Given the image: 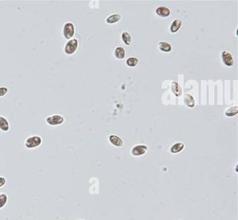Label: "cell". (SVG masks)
Wrapping results in <instances>:
<instances>
[{
	"instance_id": "19",
	"label": "cell",
	"mask_w": 238,
	"mask_h": 220,
	"mask_svg": "<svg viewBox=\"0 0 238 220\" xmlns=\"http://www.w3.org/2000/svg\"><path fill=\"white\" fill-rule=\"evenodd\" d=\"M138 59L135 57H130L127 60V64L129 66H135L137 65Z\"/></svg>"
},
{
	"instance_id": "5",
	"label": "cell",
	"mask_w": 238,
	"mask_h": 220,
	"mask_svg": "<svg viewBox=\"0 0 238 220\" xmlns=\"http://www.w3.org/2000/svg\"><path fill=\"white\" fill-rule=\"evenodd\" d=\"M147 151V147L145 145H137L132 150V154L134 156H141L145 154Z\"/></svg>"
},
{
	"instance_id": "16",
	"label": "cell",
	"mask_w": 238,
	"mask_h": 220,
	"mask_svg": "<svg viewBox=\"0 0 238 220\" xmlns=\"http://www.w3.org/2000/svg\"><path fill=\"white\" fill-rule=\"evenodd\" d=\"M122 40L124 42V44L126 45H129L132 42V37L127 32H124L122 33Z\"/></svg>"
},
{
	"instance_id": "4",
	"label": "cell",
	"mask_w": 238,
	"mask_h": 220,
	"mask_svg": "<svg viewBox=\"0 0 238 220\" xmlns=\"http://www.w3.org/2000/svg\"><path fill=\"white\" fill-rule=\"evenodd\" d=\"M46 121L50 125L56 126L59 125V124H62L64 122V118L61 115L55 114L48 117L46 119Z\"/></svg>"
},
{
	"instance_id": "2",
	"label": "cell",
	"mask_w": 238,
	"mask_h": 220,
	"mask_svg": "<svg viewBox=\"0 0 238 220\" xmlns=\"http://www.w3.org/2000/svg\"><path fill=\"white\" fill-rule=\"evenodd\" d=\"M77 47H78V41L77 39H70L67 42L64 47V52L67 55H72L76 52Z\"/></svg>"
},
{
	"instance_id": "20",
	"label": "cell",
	"mask_w": 238,
	"mask_h": 220,
	"mask_svg": "<svg viewBox=\"0 0 238 220\" xmlns=\"http://www.w3.org/2000/svg\"><path fill=\"white\" fill-rule=\"evenodd\" d=\"M7 196L6 194H0V209L2 208L7 204Z\"/></svg>"
},
{
	"instance_id": "11",
	"label": "cell",
	"mask_w": 238,
	"mask_h": 220,
	"mask_svg": "<svg viewBox=\"0 0 238 220\" xmlns=\"http://www.w3.org/2000/svg\"><path fill=\"white\" fill-rule=\"evenodd\" d=\"M185 147V145L183 143H181V142H178V143H176L175 145H174L171 147V152L172 154H177V153H179Z\"/></svg>"
},
{
	"instance_id": "7",
	"label": "cell",
	"mask_w": 238,
	"mask_h": 220,
	"mask_svg": "<svg viewBox=\"0 0 238 220\" xmlns=\"http://www.w3.org/2000/svg\"><path fill=\"white\" fill-rule=\"evenodd\" d=\"M109 141L113 145L116 146V147H122L123 146V141L121 138L117 136V135L112 134L109 136Z\"/></svg>"
},
{
	"instance_id": "22",
	"label": "cell",
	"mask_w": 238,
	"mask_h": 220,
	"mask_svg": "<svg viewBox=\"0 0 238 220\" xmlns=\"http://www.w3.org/2000/svg\"><path fill=\"white\" fill-rule=\"evenodd\" d=\"M5 183H6V179L4 177H1L0 176V187H3L5 185Z\"/></svg>"
},
{
	"instance_id": "8",
	"label": "cell",
	"mask_w": 238,
	"mask_h": 220,
	"mask_svg": "<svg viewBox=\"0 0 238 220\" xmlns=\"http://www.w3.org/2000/svg\"><path fill=\"white\" fill-rule=\"evenodd\" d=\"M156 13L157 15L160 16V17H167L170 14V11H169L168 8H167L165 7H160L158 8H157Z\"/></svg>"
},
{
	"instance_id": "12",
	"label": "cell",
	"mask_w": 238,
	"mask_h": 220,
	"mask_svg": "<svg viewBox=\"0 0 238 220\" xmlns=\"http://www.w3.org/2000/svg\"><path fill=\"white\" fill-rule=\"evenodd\" d=\"M185 103L186 104V105L187 106V107L192 108L194 107L195 102H194V98L192 97V95L189 94H187L185 97Z\"/></svg>"
},
{
	"instance_id": "10",
	"label": "cell",
	"mask_w": 238,
	"mask_h": 220,
	"mask_svg": "<svg viewBox=\"0 0 238 220\" xmlns=\"http://www.w3.org/2000/svg\"><path fill=\"white\" fill-rule=\"evenodd\" d=\"M172 90L173 92V93L174 94V95L177 97H180L182 95V88L181 86L179 85L177 82H173L172 84Z\"/></svg>"
},
{
	"instance_id": "17",
	"label": "cell",
	"mask_w": 238,
	"mask_h": 220,
	"mask_svg": "<svg viewBox=\"0 0 238 220\" xmlns=\"http://www.w3.org/2000/svg\"><path fill=\"white\" fill-rule=\"evenodd\" d=\"M120 19H121V16L120 14H112V15L109 16V17L107 18V22L112 24V23L118 22V21L120 20Z\"/></svg>"
},
{
	"instance_id": "14",
	"label": "cell",
	"mask_w": 238,
	"mask_h": 220,
	"mask_svg": "<svg viewBox=\"0 0 238 220\" xmlns=\"http://www.w3.org/2000/svg\"><path fill=\"white\" fill-rule=\"evenodd\" d=\"M159 47H160V49L162 51L165 52H169L172 50V46L169 43L165 42V41H160L159 43Z\"/></svg>"
},
{
	"instance_id": "9",
	"label": "cell",
	"mask_w": 238,
	"mask_h": 220,
	"mask_svg": "<svg viewBox=\"0 0 238 220\" xmlns=\"http://www.w3.org/2000/svg\"><path fill=\"white\" fill-rule=\"evenodd\" d=\"M0 129L4 131H8L10 130V124L8 121L2 116H0Z\"/></svg>"
},
{
	"instance_id": "15",
	"label": "cell",
	"mask_w": 238,
	"mask_h": 220,
	"mask_svg": "<svg viewBox=\"0 0 238 220\" xmlns=\"http://www.w3.org/2000/svg\"><path fill=\"white\" fill-rule=\"evenodd\" d=\"M115 57L118 59H123L125 56V52H124V49L121 47H118L116 48L115 52Z\"/></svg>"
},
{
	"instance_id": "13",
	"label": "cell",
	"mask_w": 238,
	"mask_h": 220,
	"mask_svg": "<svg viewBox=\"0 0 238 220\" xmlns=\"http://www.w3.org/2000/svg\"><path fill=\"white\" fill-rule=\"evenodd\" d=\"M182 25V21L180 19H175L171 24L170 30L172 33H175L180 29V27Z\"/></svg>"
},
{
	"instance_id": "1",
	"label": "cell",
	"mask_w": 238,
	"mask_h": 220,
	"mask_svg": "<svg viewBox=\"0 0 238 220\" xmlns=\"http://www.w3.org/2000/svg\"><path fill=\"white\" fill-rule=\"evenodd\" d=\"M42 142V140L40 137L39 136H33L31 137L28 138L25 142V147L29 149H32L39 147Z\"/></svg>"
},
{
	"instance_id": "6",
	"label": "cell",
	"mask_w": 238,
	"mask_h": 220,
	"mask_svg": "<svg viewBox=\"0 0 238 220\" xmlns=\"http://www.w3.org/2000/svg\"><path fill=\"white\" fill-rule=\"evenodd\" d=\"M222 60L225 64L228 66H231L233 65V59H232V55L228 52H223L222 54Z\"/></svg>"
},
{
	"instance_id": "18",
	"label": "cell",
	"mask_w": 238,
	"mask_h": 220,
	"mask_svg": "<svg viewBox=\"0 0 238 220\" xmlns=\"http://www.w3.org/2000/svg\"><path fill=\"white\" fill-rule=\"evenodd\" d=\"M238 113V107H232L227 110L225 114L228 117H233Z\"/></svg>"
},
{
	"instance_id": "21",
	"label": "cell",
	"mask_w": 238,
	"mask_h": 220,
	"mask_svg": "<svg viewBox=\"0 0 238 220\" xmlns=\"http://www.w3.org/2000/svg\"><path fill=\"white\" fill-rule=\"evenodd\" d=\"M8 92V89L4 86L0 87V97H4L6 94Z\"/></svg>"
},
{
	"instance_id": "3",
	"label": "cell",
	"mask_w": 238,
	"mask_h": 220,
	"mask_svg": "<svg viewBox=\"0 0 238 220\" xmlns=\"http://www.w3.org/2000/svg\"><path fill=\"white\" fill-rule=\"evenodd\" d=\"M75 27L74 24L71 22H67L64 24V29H63V35L66 39H69L75 35Z\"/></svg>"
}]
</instances>
